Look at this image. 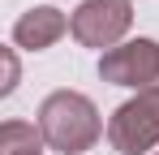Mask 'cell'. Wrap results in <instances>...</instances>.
<instances>
[{
    "instance_id": "6da1fadb",
    "label": "cell",
    "mask_w": 159,
    "mask_h": 155,
    "mask_svg": "<svg viewBox=\"0 0 159 155\" xmlns=\"http://www.w3.org/2000/svg\"><path fill=\"white\" fill-rule=\"evenodd\" d=\"M34 125L43 134V142L60 155H86L103 138V116H99L95 99L82 91H52L39 103Z\"/></svg>"
},
{
    "instance_id": "7a4b0ae2",
    "label": "cell",
    "mask_w": 159,
    "mask_h": 155,
    "mask_svg": "<svg viewBox=\"0 0 159 155\" xmlns=\"http://www.w3.org/2000/svg\"><path fill=\"white\" fill-rule=\"evenodd\" d=\"M107 147L116 155H146L159 147V91H138L107 116Z\"/></svg>"
},
{
    "instance_id": "3957f363",
    "label": "cell",
    "mask_w": 159,
    "mask_h": 155,
    "mask_svg": "<svg viewBox=\"0 0 159 155\" xmlns=\"http://www.w3.org/2000/svg\"><path fill=\"white\" fill-rule=\"evenodd\" d=\"M129 26H133V4L129 0H82L69 13V35L82 48H95V52L120 48Z\"/></svg>"
},
{
    "instance_id": "277c9868",
    "label": "cell",
    "mask_w": 159,
    "mask_h": 155,
    "mask_svg": "<svg viewBox=\"0 0 159 155\" xmlns=\"http://www.w3.org/2000/svg\"><path fill=\"white\" fill-rule=\"evenodd\" d=\"M99 78L107 86L159 91V39H125L120 48L99 56Z\"/></svg>"
},
{
    "instance_id": "5b68a950",
    "label": "cell",
    "mask_w": 159,
    "mask_h": 155,
    "mask_svg": "<svg viewBox=\"0 0 159 155\" xmlns=\"http://www.w3.org/2000/svg\"><path fill=\"white\" fill-rule=\"evenodd\" d=\"M65 35H69V17H65L56 4H39V9H26V13L13 22V48L48 52L52 43H60Z\"/></svg>"
},
{
    "instance_id": "8992f818",
    "label": "cell",
    "mask_w": 159,
    "mask_h": 155,
    "mask_svg": "<svg viewBox=\"0 0 159 155\" xmlns=\"http://www.w3.org/2000/svg\"><path fill=\"white\" fill-rule=\"evenodd\" d=\"M43 134L30 121H4L0 125V155H43Z\"/></svg>"
},
{
    "instance_id": "52a82bcc",
    "label": "cell",
    "mask_w": 159,
    "mask_h": 155,
    "mask_svg": "<svg viewBox=\"0 0 159 155\" xmlns=\"http://www.w3.org/2000/svg\"><path fill=\"white\" fill-rule=\"evenodd\" d=\"M0 56H4V82H0V95H13V91H17V56H13V48H4Z\"/></svg>"
},
{
    "instance_id": "ba28073f",
    "label": "cell",
    "mask_w": 159,
    "mask_h": 155,
    "mask_svg": "<svg viewBox=\"0 0 159 155\" xmlns=\"http://www.w3.org/2000/svg\"><path fill=\"white\" fill-rule=\"evenodd\" d=\"M155 155H159V151H155Z\"/></svg>"
}]
</instances>
